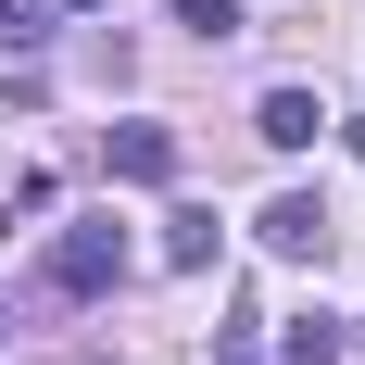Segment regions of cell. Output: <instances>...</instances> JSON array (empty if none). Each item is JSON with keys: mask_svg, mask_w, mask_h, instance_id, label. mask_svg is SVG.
I'll list each match as a JSON object with an SVG mask.
<instances>
[{"mask_svg": "<svg viewBox=\"0 0 365 365\" xmlns=\"http://www.w3.org/2000/svg\"><path fill=\"white\" fill-rule=\"evenodd\" d=\"M252 240H264L277 264H328V240H340V227H328V202H315V189H277V202L252 215Z\"/></svg>", "mask_w": 365, "mask_h": 365, "instance_id": "2", "label": "cell"}, {"mask_svg": "<svg viewBox=\"0 0 365 365\" xmlns=\"http://www.w3.org/2000/svg\"><path fill=\"white\" fill-rule=\"evenodd\" d=\"M277 365H340V315H302V328L277 340Z\"/></svg>", "mask_w": 365, "mask_h": 365, "instance_id": "7", "label": "cell"}, {"mask_svg": "<svg viewBox=\"0 0 365 365\" xmlns=\"http://www.w3.org/2000/svg\"><path fill=\"white\" fill-rule=\"evenodd\" d=\"M51 38V0H0V51H38Z\"/></svg>", "mask_w": 365, "mask_h": 365, "instance_id": "9", "label": "cell"}, {"mask_svg": "<svg viewBox=\"0 0 365 365\" xmlns=\"http://www.w3.org/2000/svg\"><path fill=\"white\" fill-rule=\"evenodd\" d=\"M315 126H328L315 88H264V101H252V139H264V151H315Z\"/></svg>", "mask_w": 365, "mask_h": 365, "instance_id": "4", "label": "cell"}, {"mask_svg": "<svg viewBox=\"0 0 365 365\" xmlns=\"http://www.w3.org/2000/svg\"><path fill=\"white\" fill-rule=\"evenodd\" d=\"M177 26H189V38H215V51H227V38L252 26V13H240V0H177Z\"/></svg>", "mask_w": 365, "mask_h": 365, "instance_id": "8", "label": "cell"}, {"mask_svg": "<svg viewBox=\"0 0 365 365\" xmlns=\"http://www.w3.org/2000/svg\"><path fill=\"white\" fill-rule=\"evenodd\" d=\"M164 264H177V277H202V264H215V215H202V202H177V215H164Z\"/></svg>", "mask_w": 365, "mask_h": 365, "instance_id": "5", "label": "cell"}, {"mask_svg": "<svg viewBox=\"0 0 365 365\" xmlns=\"http://www.w3.org/2000/svg\"><path fill=\"white\" fill-rule=\"evenodd\" d=\"M113 277H126V240L113 227H63L51 240V302H101Z\"/></svg>", "mask_w": 365, "mask_h": 365, "instance_id": "1", "label": "cell"}, {"mask_svg": "<svg viewBox=\"0 0 365 365\" xmlns=\"http://www.w3.org/2000/svg\"><path fill=\"white\" fill-rule=\"evenodd\" d=\"M0 353H13V302H0Z\"/></svg>", "mask_w": 365, "mask_h": 365, "instance_id": "11", "label": "cell"}, {"mask_svg": "<svg viewBox=\"0 0 365 365\" xmlns=\"http://www.w3.org/2000/svg\"><path fill=\"white\" fill-rule=\"evenodd\" d=\"M215 365H264V340H252V315H240V328H215Z\"/></svg>", "mask_w": 365, "mask_h": 365, "instance_id": "10", "label": "cell"}, {"mask_svg": "<svg viewBox=\"0 0 365 365\" xmlns=\"http://www.w3.org/2000/svg\"><path fill=\"white\" fill-rule=\"evenodd\" d=\"M101 164H113L126 189H177V139H164V126H113V139H101Z\"/></svg>", "mask_w": 365, "mask_h": 365, "instance_id": "3", "label": "cell"}, {"mask_svg": "<svg viewBox=\"0 0 365 365\" xmlns=\"http://www.w3.org/2000/svg\"><path fill=\"white\" fill-rule=\"evenodd\" d=\"M51 202H63V177H51V164H13V177H0V240H13V215H51Z\"/></svg>", "mask_w": 365, "mask_h": 365, "instance_id": "6", "label": "cell"}, {"mask_svg": "<svg viewBox=\"0 0 365 365\" xmlns=\"http://www.w3.org/2000/svg\"><path fill=\"white\" fill-rule=\"evenodd\" d=\"M51 13H101V0H51Z\"/></svg>", "mask_w": 365, "mask_h": 365, "instance_id": "12", "label": "cell"}]
</instances>
